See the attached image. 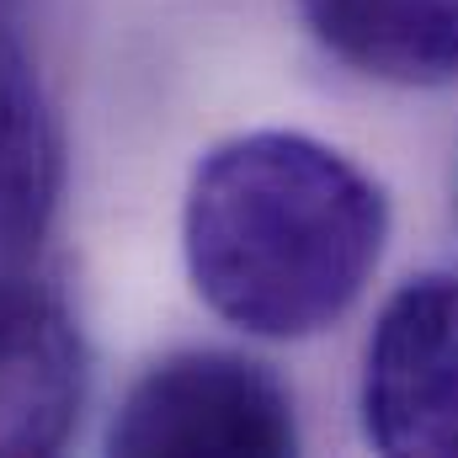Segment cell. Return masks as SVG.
<instances>
[{
  "mask_svg": "<svg viewBox=\"0 0 458 458\" xmlns=\"http://www.w3.org/2000/svg\"><path fill=\"white\" fill-rule=\"evenodd\" d=\"M384 240V187L342 149L283 128L214 144L182 208L198 299L267 342L336 326L362 299Z\"/></svg>",
  "mask_w": 458,
  "mask_h": 458,
  "instance_id": "6da1fadb",
  "label": "cell"
},
{
  "mask_svg": "<svg viewBox=\"0 0 458 458\" xmlns=\"http://www.w3.org/2000/svg\"><path fill=\"white\" fill-rule=\"evenodd\" d=\"M107 448L128 458L299 454L293 394L240 352H176L123 394Z\"/></svg>",
  "mask_w": 458,
  "mask_h": 458,
  "instance_id": "7a4b0ae2",
  "label": "cell"
},
{
  "mask_svg": "<svg viewBox=\"0 0 458 458\" xmlns=\"http://www.w3.org/2000/svg\"><path fill=\"white\" fill-rule=\"evenodd\" d=\"M362 432L394 458H458V277L389 293L362 352Z\"/></svg>",
  "mask_w": 458,
  "mask_h": 458,
  "instance_id": "3957f363",
  "label": "cell"
},
{
  "mask_svg": "<svg viewBox=\"0 0 458 458\" xmlns=\"http://www.w3.org/2000/svg\"><path fill=\"white\" fill-rule=\"evenodd\" d=\"M91 357L59 283H0V458L59 454L81 421Z\"/></svg>",
  "mask_w": 458,
  "mask_h": 458,
  "instance_id": "277c9868",
  "label": "cell"
},
{
  "mask_svg": "<svg viewBox=\"0 0 458 458\" xmlns=\"http://www.w3.org/2000/svg\"><path fill=\"white\" fill-rule=\"evenodd\" d=\"M64 128L16 38H0V283L54 272Z\"/></svg>",
  "mask_w": 458,
  "mask_h": 458,
  "instance_id": "5b68a950",
  "label": "cell"
},
{
  "mask_svg": "<svg viewBox=\"0 0 458 458\" xmlns=\"http://www.w3.org/2000/svg\"><path fill=\"white\" fill-rule=\"evenodd\" d=\"M310 32L389 86L458 81V0H299Z\"/></svg>",
  "mask_w": 458,
  "mask_h": 458,
  "instance_id": "8992f818",
  "label": "cell"
}]
</instances>
